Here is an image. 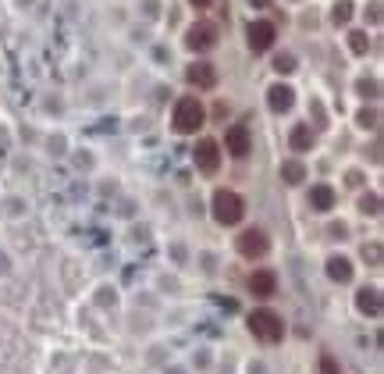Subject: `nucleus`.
I'll return each instance as SVG.
<instances>
[{
	"mask_svg": "<svg viewBox=\"0 0 384 374\" xmlns=\"http://www.w3.org/2000/svg\"><path fill=\"white\" fill-rule=\"evenodd\" d=\"M310 207L313 211H331L334 207V189L331 185H313L310 189Z\"/></svg>",
	"mask_w": 384,
	"mask_h": 374,
	"instance_id": "12",
	"label": "nucleus"
},
{
	"mask_svg": "<svg viewBox=\"0 0 384 374\" xmlns=\"http://www.w3.org/2000/svg\"><path fill=\"white\" fill-rule=\"evenodd\" d=\"M359 211H363V214H377V211H381V196H377V193L363 196V200H359Z\"/></svg>",
	"mask_w": 384,
	"mask_h": 374,
	"instance_id": "19",
	"label": "nucleus"
},
{
	"mask_svg": "<svg viewBox=\"0 0 384 374\" xmlns=\"http://www.w3.org/2000/svg\"><path fill=\"white\" fill-rule=\"evenodd\" d=\"M377 118H381L377 111H367V107L359 111V125H363V129H377Z\"/></svg>",
	"mask_w": 384,
	"mask_h": 374,
	"instance_id": "20",
	"label": "nucleus"
},
{
	"mask_svg": "<svg viewBox=\"0 0 384 374\" xmlns=\"http://www.w3.org/2000/svg\"><path fill=\"white\" fill-rule=\"evenodd\" d=\"M224 147H228V154L231 157H246L249 154V132H246V125H235V129H228V136H224Z\"/></svg>",
	"mask_w": 384,
	"mask_h": 374,
	"instance_id": "9",
	"label": "nucleus"
},
{
	"mask_svg": "<svg viewBox=\"0 0 384 374\" xmlns=\"http://www.w3.org/2000/svg\"><path fill=\"white\" fill-rule=\"evenodd\" d=\"M359 93H363V96H377V82H367V79H363V82H359Z\"/></svg>",
	"mask_w": 384,
	"mask_h": 374,
	"instance_id": "22",
	"label": "nucleus"
},
{
	"mask_svg": "<svg viewBox=\"0 0 384 374\" xmlns=\"http://www.w3.org/2000/svg\"><path fill=\"white\" fill-rule=\"evenodd\" d=\"M288 143H292V150H295V154H306V150L313 147V132H310V125H295L292 136H288Z\"/></svg>",
	"mask_w": 384,
	"mask_h": 374,
	"instance_id": "14",
	"label": "nucleus"
},
{
	"mask_svg": "<svg viewBox=\"0 0 384 374\" xmlns=\"http://www.w3.org/2000/svg\"><path fill=\"white\" fill-rule=\"evenodd\" d=\"M328 275H331L334 282H349V278H352V264H349L345 257H331V260H328Z\"/></svg>",
	"mask_w": 384,
	"mask_h": 374,
	"instance_id": "15",
	"label": "nucleus"
},
{
	"mask_svg": "<svg viewBox=\"0 0 384 374\" xmlns=\"http://www.w3.org/2000/svg\"><path fill=\"white\" fill-rule=\"evenodd\" d=\"M277 289V278H274V271H253L249 275V293L253 296H260V300H267L270 293Z\"/></svg>",
	"mask_w": 384,
	"mask_h": 374,
	"instance_id": "10",
	"label": "nucleus"
},
{
	"mask_svg": "<svg viewBox=\"0 0 384 374\" xmlns=\"http://www.w3.org/2000/svg\"><path fill=\"white\" fill-rule=\"evenodd\" d=\"M185 79H189L196 90H213V86H217V68H213L210 61H196V65H189Z\"/></svg>",
	"mask_w": 384,
	"mask_h": 374,
	"instance_id": "7",
	"label": "nucleus"
},
{
	"mask_svg": "<svg viewBox=\"0 0 384 374\" xmlns=\"http://www.w3.org/2000/svg\"><path fill=\"white\" fill-rule=\"evenodd\" d=\"M320 367H324V374H338V367H334L331 357H324V364H320Z\"/></svg>",
	"mask_w": 384,
	"mask_h": 374,
	"instance_id": "23",
	"label": "nucleus"
},
{
	"mask_svg": "<svg viewBox=\"0 0 384 374\" xmlns=\"http://www.w3.org/2000/svg\"><path fill=\"white\" fill-rule=\"evenodd\" d=\"M274 22H253L249 25V47L256 50V54H264V50H270L274 47Z\"/></svg>",
	"mask_w": 384,
	"mask_h": 374,
	"instance_id": "8",
	"label": "nucleus"
},
{
	"mask_svg": "<svg viewBox=\"0 0 384 374\" xmlns=\"http://www.w3.org/2000/svg\"><path fill=\"white\" fill-rule=\"evenodd\" d=\"M185 43H189V50H210L213 43H217V25L213 22H196L189 29Z\"/></svg>",
	"mask_w": 384,
	"mask_h": 374,
	"instance_id": "4",
	"label": "nucleus"
},
{
	"mask_svg": "<svg viewBox=\"0 0 384 374\" xmlns=\"http://www.w3.org/2000/svg\"><path fill=\"white\" fill-rule=\"evenodd\" d=\"M331 18H334V25H345L349 18H352V0H338L334 11H331Z\"/></svg>",
	"mask_w": 384,
	"mask_h": 374,
	"instance_id": "16",
	"label": "nucleus"
},
{
	"mask_svg": "<svg viewBox=\"0 0 384 374\" xmlns=\"http://www.w3.org/2000/svg\"><path fill=\"white\" fill-rule=\"evenodd\" d=\"M192 154H196V168H200V172H206V175L217 172V164H221V147H217L213 139H200Z\"/></svg>",
	"mask_w": 384,
	"mask_h": 374,
	"instance_id": "6",
	"label": "nucleus"
},
{
	"mask_svg": "<svg viewBox=\"0 0 384 374\" xmlns=\"http://www.w3.org/2000/svg\"><path fill=\"white\" fill-rule=\"evenodd\" d=\"M249 4H253V8H270L274 0H249Z\"/></svg>",
	"mask_w": 384,
	"mask_h": 374,
	"instance_id": "24",
	"label": "nucleus"
},
{
	"mask_svg": "<svg viewBox=\"0 0 384 374\" xmlns=\"http://www.w3.org/2000/svg\"><path fill=\"white\" fill-rule=\"evenodd\" d=\"M349 47H352L356 54H367V50H370V36H367V32H349Z\"/></svg>",
	"mask_w": 384,
	"mask_h": 374,
	"instance_id": "18",
	"label": "nucleus"
},
{
	"mask_svg": "<svg viewBox=\"0 0 384 374\" xmlns=\"http://www.w3.org/2000/svg\"><path fill=\"white\" fill-rule=\"evenodd\" d=\"M292 100H295V93H292V86H285V82L270 86V93H267L270 111H288V107H292Z\"/></svg>",
	"mask_w": 384,
	"mask_h": 374,
	"instance_id": "11",
	"label": "nucleus"
},
{
	"mask_svg": "<svg viewBox=\"0 0 384 374\" xmlns=\"http://www.w3.org/2000/svg\"><path fill=\"white\" fill-rule=\"evenodd\" d=\"M210 211L213 218H217L221 225H239L242 214H246V203L239 193H231V189H217L213 193V203H210Z\"/></svg>",
	"mask_w": 384,
	"mask_h": 374,
	"instance_id": "1",
	"label": "nucleus"
},
{
	"mask_svg": "<svg viewBox=\"0 0 384 374\" xmlns=\"http://www.w3.org/2000/svg\"><path fill=\"white\" fill-rule=\"evenodd\" d=\"M356 307L363 310V314H370V318H381V293L377 289H363V293L356 296Z\"/></svg>",
	"mask_w": 384,
	"mask_h": 374,
	"instance_id": "13",
	"label": "nucleus"
},
{
	"mask_svg": "<svg viewBox=\"0 0 384 374\" xmlns=\"http://www.w3.org/2000/svg\"><path fill=\"white\" fill-rule=\"evenodd\" d=\"M203 121H206V111H203V103L196 100V96H182L178 103H175V129L178 132H196V129H203Z\"/></svg>",
	"mask_w": 384,
	"mask_h": 374,
	"instance_id": "2",
	"label": "nucleus"
},
{
	"mask_svg": "<svg viewBox=\"0 0 384 374\" xmlns=\"http://www.w3.org/2000/svg\"><path fill=\"white\" fill-rule=\"evenodd\" d=\"M281 175H285L288 185H299V182H303V175H306V168L299 160H292V164H285V168H281Z\"/></svg>",
	"mask_w": 384,
	"mask_h": 374,
	"instance_id": "17",
	"label": "nucleus"
},
{
	"mask_svg": "<svg viewBox=\"0 0 384 374\" xmlns=\"http://www.w3.org/2000/svg\"><path fill=\"white\" fill-rule=\"evenodd\" d=\"M235 246H239V253H242V257H264L267 249H270L267 232H260V228H249V232H242Z\"/></svg>",
	"mask_w": 384,
	"mask_h": 374,
	"instance_id": "5",
	"label": "nucleus"
},
{
	"mask_svg": "<svg viewBox=\"0 0 384 374\" xmlns=\"http://www.w3.org/2000/svg\"><path fill=\"white\" fill-rule=\"evenodd\" d=\"M292 68H295V61H292V57H288V54H281V57H277V61H274V72H277V75H281V72H285V75H288V72H292Z\"/></svg>",
	"mask_w": 384,
	"mask_h": 374,
	"instance_id": "21",
	"label": "nucleus"
},
{
	"mask_svg": "<svg viewBox=\"0 0 384 374\" xmlns=\"http://www.w3.org/2000/svg\"><path fill=\"white\" fill-rule=\"evenodd\" d=\"M189 4H192V8H210L213 0H189Z\"/></svg>",
	"mask_w": 384,
	"mask_h": 374,
	"instance_id": "25",
	"label": "nucleus"
},
{
	"mask_svg": "<svg viewBox=\"0 0 384 374\" xmlns=\"http://www.w3.org/2000/svg\"><path fill=\"white\" fill-rule=\"evenodd\" d=\"M249 331L256 339H264V342H277L285 335V321H281V314H274V310H253L249 314Z\"/></svg>",
	"mask_w": 384,
	"mask_h": 374,
	"instance_id": "3",
	"label": "nucleus"
}]
</instances>
